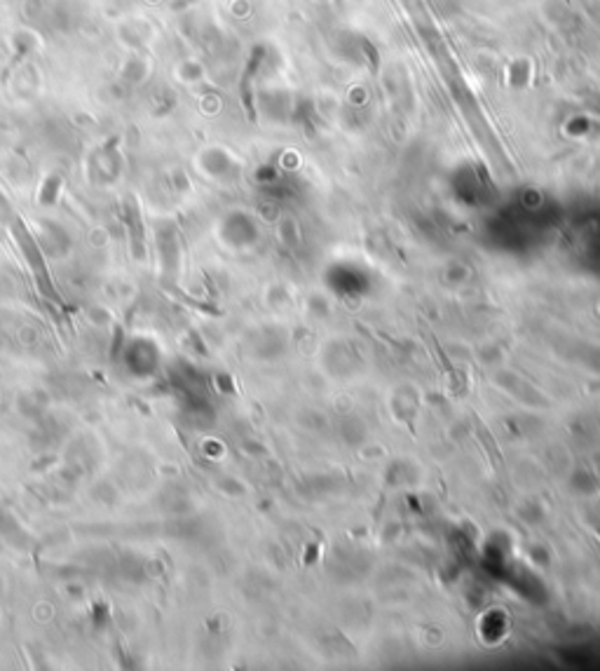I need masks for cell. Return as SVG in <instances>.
Segmentation results:
<instances>
[{"mask_svg":"<svg viewBox=\"0 0 600 671\" xmlns=\"http://www.w3.org/2000/svg\"><path fill=\"white\" fill-rule=\"evenodd\" d=\"M263 57H265V47H256V50H253V54L249 57V64H246L242 80H239V92H242V101H244V108H246V115H249V120H256V110H253V96H251V85H253V78H256V71H258V66H261Z\"/></svg>","mask_w":600,"mask_h":671,"instance_id":"6da1fadb","label":"cell"},{"mask_svg":"<svg viewBox=\"0 0 600 671\" xmlns=\"http://www.w3.org/2000/svg\"><path fill=\"white\" fill-rule=\"evenodd\" d=\"M146 76H148V66H146V61L139 57H132L125 64V69H122V78L132 85H139L141 80H146Z\"/></svg>","mask_w":600,"mask_h":671,"instance_id":"7a4b0ae2","label":"cell"},{"mask_svg":"<svg viewBox=\"0 0 600 671\" xmlns=\"http://www.w3.org/2000/svg\"><path fill=\"white\" fill-rule=\"evenodd\" d=\"M363 50H366V52H368V57H370V61H373V69H375V66H378V54H375V50H373V45H370V42H363Z\"/></svg>","mask_w":600,"mask_h":671,"instance_id":"3957f363","label":"cell"}]
</instances>
